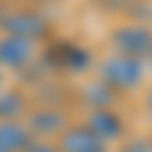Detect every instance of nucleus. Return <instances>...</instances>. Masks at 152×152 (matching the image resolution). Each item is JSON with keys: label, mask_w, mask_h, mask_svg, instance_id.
<instances>
[{"label": "nucleus", "mask_w": 152, "mask_h": 152, "mask_svg": "<svg viewBox=\"0 0 152 152\" xmlns=\"http://www.w3.org/2000/svg\"><path fill=\"white\" fill-rule=\"evenodd\" d=\"M100 82L110 88H119V91L137 88L143 82V64L128 55H113L100 64Z\"/></svg>", "instance_id": "f257e3e1"}, {"label": "nucleus", "mask_w": 152, "mask_h": 152, "mask_svg": "<svg viewBox=\"0 0 152 152\" xmlns=\"http://www.w3.org/2000/svg\"><path fill=\"white\" fill-rule=\"evenodd\" d=\"M113 46L119 49V55L128 58H146L152 55V31L146 24H122L113 31Z\"/></svg>", "instance_id": "f03ea898"}, {"label": "nucleus", "mask_w": 152, "mask_h": 152, "mask_svg": "<svg viewBox=\"0 0 152 152\" xmlns=\"http://www.w3.org/2000/svg\"><path fill=\"white\" fill-rule=\"evenodd\" d=\"M58 152H107V143L94 137L85 125H73V128L61 131V143H55Z\"/></svg>", "instance_id": "7ed1b4c3"}, {"label": "nucleus", "mask_w": 152, "mask_h": 152, "mask_svg": "<svg viewBox=\"0 0 152 152\" xmlns=\"http://www.w3.org/2000/svg\"><path fill=\"white\" fill-rule=\"evenodd\" d=\"M85 128L94 137H100L104 143H110V140H119V137L125 134V122H122L119 113H113V110H91Z\"/></svg>", "instance_id": "20e7f679"}, {"label": "nucleus", "mask_w": 152, "mask_h": 152, "mask_svg": "<svg viewBox=\"0 0 152 152\" xmlns=\"http://www.w3.org/2000/svg\"><path fill=\"white\" fill-rule=\"evenodd\" d=\"M34 58V43L21 37H3L0 40V64L3 67H24Z\"/></svg>", "instance_id": "39448f33"}, {"label": "nucleus", "mask_w": 152, "mask_h": 152, "mask_svg": "<svg viewBox=\"0 0 152 152\" xmlns=\"http://www.w3.org/2000/svg\"><path fill=\"white\" fill-rule=\"evenodd\" d=\"M3 28L9 31V37H21V40H34L46 31V21L34 12H12L3 18Z\"/></svg>", "instance_id": "423d86ee"}, {"label": "nucleus", "mask_w": 152, "mask_h": 152, "mask_svg": "<svg viewBox=\"0 0 152 152\" xmlns=\"http://www.w3.org/2000/svg\"><path fill=\"white\" fill-rule=\"evenodd\" d=\"M52 61H55L58 67L70 70V73H79V70L88 67L91 55H88L82 46H76V43H58V46L52 49Z\"/></svg>", "instance_id": "0eeeda50"}, {"label": "nucleus", "mask_w": 152, "mask_h": 152, "mask_svg": "<svg viewBox=\"0 0 152 152\" xmlns=\"http://www.w3.org/2000/svg\"><path fill=\"white\" fill-rule=\"evenodd\" d=\"M31 143V131L21 122L6 119L0 122V152H24Z\"/></svg>", "instance_id": "6e6552de"}, {"label": "nucleus", "mask_w": 152, "mask_h": 152, "mask_svg": "<svg viewBox=\"0 0 152 152\" xmlns=\"http://www.w3.org/2000/svg\"><path fill=\"white\" fill-rule=\"evenodd\" d=\"M31 128L37 134H61V131H64V113H58V110H40V113H34Z\"/></svg>", "instance_id": "1a4fd4ad"}, {"label": "nucleus", "mask_w": 152, "mask_h": 152, "mask_svg": "<svg viewBox=\"0 0 152 152\" xmlns=\"http://www.w3.org/2000/svg\"><path fill=\"white\" fill-rule=\"evenodd\" d=\"M85 100L91 104L94 110H110V100H113V88L104 82H94L85 88Z\"/></svg>", "instance_id": "9d476101"}, {"label": "nucleus", "mask_w": 152, "mask_h": 152, "mask_svg": "<svg viewBox=\"0 0 152 152\" xmlns=\"http://www.w3.org/2000/svg\"><path fill=\"white\" fill-rule=\"evenodd\" d=\"M21 110H24V100H21L15 91H0V122L15 119Z\"/></svg>", "instance_id": "9b49d317"}, {"label": "nucleus", "mask_w": 152, "mask_h": 152, "mask_svg": "<svg viewBox=\"0 0 152 152\" xmlns=\"http://www.w3.org/2000/svg\"><path fill=\"white\" fill-rule=\"evenodd\" d=\"M122 152H152V143L149 140H131Z\"/></svg>", "instance_id": "f8f14e48"}, {"label": "nucleus", "mask_w": 152, "mask_h": 152, "mask_svg": "<svg viewBox=\"0 0 152 152\" xmlns=\"http://www.w3.org/2000/svg\"><path fill=\"white\" fill-rule=\"evenodd\" d=\"M24 152H58V146H49V143H34V140H31Z\"/></svg>", "instance_id": "ddd939ff"}, {"label": "nucleus", "mask_w": 152, "mask_h": 152, "mask_svg": "<svg viewBox=\"0 0 152 152\" xmlns=\"http://www.w3.org/2000/svg\"><path fill=\"white\" fill-rule=\"evenodd\" d=\"M149 113H152V94H149Z\"/></svg>", "instance_id": "4468645a"}]
</instances>
